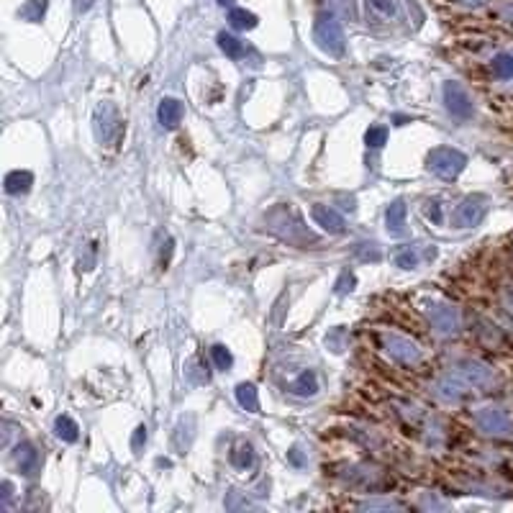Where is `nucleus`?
I'll return each mask as SVG.
<instances>
[{
	"label": "nucleus",
	"instance_id": "f257e3e1",
	"mask_svg": "<svg viewBox=\"0 0 513 513\" xmlns=\"http://www.w3.org/2000/svg\"><path fill=\"white\" fill-rule=\"evenodd\" d=\"M465 162V157L459 155L457 149H449V146H439V149H434L429 155V170L439 174V177H444V180H455L457 174L462 172Z\"/></svg>",
	"mask_w": 513,
	"mask_h": 513
},
{
	"label": "nucleus",
	"instance_id": "f03ea898",
	"mask_svg": "<svg viewBox=\"0 0 513 513\" xmlns=\"http://www.w3.org/2000/svg\"><path fill=\"white\" fill-rule=\"evenodd\" d=\"M316 41L323 52L329 54H341L344 52V34H341V26L334 19H319L316 23Z\"/></svg>",
	"mask_w": 513,
	"mask_h": 513
},
{
	"label": "nucleus",
	"instance_id": "7ed1b4c3",
	"mask_svg": "<svg viewBox=\"0 0 513 513\" xmlns=\"http://www.w3.org/2000/svg\"><path fill=\"white\" fill-rule=\"evenodd\" d=\"M444 100L449 113L457 118H470L472 116V100L465 93V87L457 85V82H446L444 85Z\"/></svg>",
	"mask_w": 513,
	"mask_h": 513
},
{
	"label": "nucleus",
	"instance_id": "20e7f679",
	"mask_svg": "<svg viewBox=\"0 0 513 513\" xmlns=\"http://www.w3.org/2000/svg\"><path fill=\"white\" fill-rule=\"evenodd\" d=\"M483 216H485L483 198H467L465 203L459 205V211H457L455 223L459 229H465V226H477V223L483 221Z\"/></svg>",
	"mask_w": 513,
	"mask_h": 513
},
{
	"label": "nucleus",
	"instance_id": "39448f33",
	"mask_svg": "<svg viewBox=\"0 0 513 513\" xmlns=\"http://www.w3.org/2000/svg\"><path fill=\"white\" fill-rule=\"evenodd\" d=\"M313 218L323 231L341 233L344 231V216L339 211H334L331 205H313Z\"/></svg>",
	"mask_w": 513,
	"mask_h": 513
},
{
	"label": "nucleus",
	"instance_id": "423d86ee",
	"mask_svg": "<svg viewBox=\"0 0 513 513\" xmlns=\"http://www.w3.org/2000/svg\"><path fill=\"white\" fill-rule=\"evenodd\" d=\"M98 121H100V124H98V134H100V139H103L106 144H111V141H113V139L121 134L118 113L111 106H106L103 111H98Z\"/></svg>",
	"mask_w": 513,
	"mask_h": 513
},
{
	"label": "nucleus",
	"instance_id": "0eeeda50",
	"mask_svg": "<svg viewBox=\"0 0 513 513\" xmlns=\"http://www.w3.org/2000/svg\"><path fill=\"white\" fill-rule=\"evenodd\" d=\"M387 352H390L398 362H403V365H413V362H418V349L413 347L408 339L396 337V334L387 337Z\"/></svg>",
	"mask_w": 513,
	"mask_h": 513
},
{
	"label": "nucleus",
	"instance_id": "6e6552de",
	"mask_svg": "<svg viewBox=\"0 0 513 513\" xmlns=\"http://www.w3.org/2000/svg\"><path fill=\"white\" fill-rule=\"evenodd\" d=\"M180 121H183V106L174 98H165L159 103V124L165 128H174Z\"/></svg>",
	"mask_w": 513,
	"mask_h": 513
},
{
	"label": "nucleus",
	"instance_id": "1a4fd4ad",
	"mask_svg": "<svg viewBox=\"0 0 513 513\" xmlns=\"http://www.w3.org/2000/svg\"><path fill=\"white\" fill-rule=\"evenodd\" d=\"M367 10L372 13V19L387 21V23L398 19V3H396V0H367Z\"/></svg>",
	"mask_w": 513,
	"mask_h": 513
},
{
	"label": "nucleus",
	"instance_id": "9d476101",
	"mask_svg": "<svg viewBox=\"0 0 513 513\" xmlns=\"http://www.w3.org/2000/svg\"><path fill=\"white\" fill-rule=\"evenodd\" d=\"M431 321H434L436 329L444 331V334L457 331V313L452 308H446V306H436V308L431 310Z\"/></svg>",
	"mask_w": 513,
	"mask_h": 513
},
{
	"label": "nucleus",
	"instance_id": "9b49d317",
	"mask_svg": "<svg viewBox=\"0 0 513 513\" xmlns=\"http://www.w3.org/2000/svg\"><path fill=\"white\" fill-rule=\"evenodd\" d=\"M387 231L393 233H400L403 231V226H406V203L403 201H396V203L387 208Z\"/></svg>",
	"mask_w": 513,
	"mask_h": 513
},
{
	"label": "nucleus",
	"instance_id": "f8f14e48",
	"mask_svg": "<svg viewBox=\"0 0 513 513\" xmlns=\"http://www.w3.org/2000/svg\"><path fill=\"white\" fill-rule=\"evenodd\" d=\"M31 183H34L31 172H21V170H16V172H10L8 177H5V190H8L10 195L26 193V190L31 187Z\"/></svg>",
	"mask_w": 513,
	"mask_h": 513
},
{
	"label": "nucleus",
	"instance_id": "ddd939ff",
	"mask_svg": "<svg viewBox=\"0 0 513 513\" xmlns=\"http://www.w3.org/2000/svg\"><path fill=\"white\" fill-rule=\"evenodd\" d=\"M236 400L239 406L247 408V411H260V398H257V387L249 385V383H242L236 387Z\"/></svg>",
	"mask_w": 513,
	"mask_h": 513
},
{
	"label": "nucleus",
	"instance_id": "4468645a",
	"mask_svg": "<svg viewBox=\"0 0 513 513\" xmlns=\"http://www.w3.org/2000/svg\"><path fill=\"white\" fill-rule=\"evenodd\" d=\"M316 390H319V383H316V372L313 369L300 372V378L293 383V393L295 396H313Z\"/></svg>",
	"mask_w": 513,
	"mask_h": 513
},
{
	"label": "nucleus",
	"instance_id": "2eb2a0df",
	"mask_svg": "<svg viewBox=\"0 0 513 513\" xmlns=\"http://www.w3.org/2000/svg\"><path fill=\"white\" fill-rule=\"evenodd\" d=\"M477 421H480V426H483L485 431H495V434H501V431L505 429V416L503 413H498V411H485V413L477 416Z\"/></svg>",
	"mask_w": 513,
	"mask_h": 513
},
{
	"label": "nucleus",
	"instance_id": "dca6fc26",
	"mask_svg": "<svg viewBox=\"0 0 513 513\" xmlns=\"http://www.w3.org/2000/svg\"><path fill=\"white\" fill-rule=\"evenodd\" d=\"M218 47L226 52V57L231 59L244 57V44L236 36H231V34H218Z\"/></svg>",
	"mask_w": 513,
	"mask_h": 513
},
{
	"label": "nucleus",
	"instance_id": "f3484780",
	"mask_svg": "<svg viewBox=\"0 0 513 513\" xmlns=\"http://www.w3.org/2000/svg\"><path fill=\"white\" fill-rule=\"evenodd\" d=\"M54 431H57V436H59V439H65V442H75V439H78V424H75L72 418H67V416L57 418Z\"/></svg>",
	"mask_w": 513,
	"mask_h": 513
},
{
	"label": "nucleus",
	"instance_id": "a211bd4d",
	"mask_svg": "<svg viewBox=\"0 0 513 513\" xmlns=\"http://www.w3.org/2000/svg\"><path fill=\"white\" fill-rule=\"evenodd\" d=\"M252 462H254V455H252V446H249V444H244V446H239V449H233V452H231V465L233 467L247 470Z\"/></svg>",
	"mask_w": 513,
	"mask_h": 513
},
{
	"label": "nucleus",
	"instance_id": "6ab92c4d",
	"mask_svg": "<svg viewBox=\"0 0 513 513\" xmlns=\"http://www.w3.org/2000/svg\"><path fill=\"white\" fill-rule=\"evenodd\" d=\"M416 262H418L416 249H411V247H403V249H398V254H396V264H398V267H403V270H411V267H416Z\"/></svg>",
	"mask_w": 513,
	"mask_h": 513
},
{
	"label": "nucleus",
	"instance_id": "aec40b11",
	"mask_svg": "<svg viewBox=\"0 0 513 513\" xmlns=\"http://www.w3.org/2000/svg\"><path fill=\"white\" fill-rule=\"evenodd\" d=\"M211 357H214L216 367H218V369H229V367H231V352L223 347V344H216V347L211 349Z\"/></svg>",
	"mask_w": 513,
	"mask_h": 513
},
{
	"label": "nucleus",
	"instance_id": "412c9836",
	"mask_svg": "<svg viewBox=\"0 0 513 513\" xmlns=\"http://www.w3.org/2000/svg\"><path fill=\"white\" fill-rule=\"evenodd\" d=\"M231 23L236 26V29H252L254 23H257V19H254L252 13H247V10H231Z\"/></svg>",
	"mask_w": 513,
	"mask_h": 513
},
{
	"label": "nucleus",
	"instance_id": "4be33fe9",
	"mask_svg": "<svg viewBox=\"0 0 513 513\" xmlns=\"http://www.w3.org/2000/svg\"><path fill=\"white\" fill-rule=\"evenodd\" d=\"M365 141H367V146H383L387 141V128L385 126H372L367 131V136H365Z\"/></svg>",
	"mask_w": 513,
	"mask_h": 513
},
{
	"label": "nucleus",
	"instance_id": "5701e85b",
	"mask_svg": "<svg viewBox=\"0 0 513 513\" xmlns=\"http://www.w3.org/2000/svg\"><path fill=\"white\" fill-rule=\"evenodd\" d=\"M493 69H495V75H498V78H511V75H513V59L505 57V54H503V57H498L493 62Z\"/></svg>",
	"mask_w": 513,
	"mask_h": 513
},
{
	"label": "nucleus",
	"instance_id": "b1692460",
	"mask_svg": "<svg viewBox=\"0 0 513 513\" xmlns=\"http://www.w3.org/2000/svg\"><path fill=\"white\" fill-rule=\"evenodd\" d=\"M19 465L26 475H31V470L36 467V452H34L31 446H23V455L19 457Z\"/></svg>",
	"mask_w": 513,
	"mask_h": 513
},
{
	"label": "nucleus",
	"instance_id": "393cba45",
	"mask_svg": "<svg viewBox=\"0 0 513 513\" xmlns=\"http://www.w3.org/2000/svg\"><path fill=\"white\" fill-rule=\"evenodd\" d=\"M144 442H146V429L144 426H139L134 431V439H131V446H134V452H139L141 446H144Z\"/></svg>",
	"mask_w": 513,
	"mask_h": 513
},
{
	"label": "nucleus",
	"instance_id": "a878e982",
	"mask_svg": "<svg viewBox=\"0 0 513 513\" xmlns=\"http://www.w3.org/2000/svg\"><path fill=\"white\" fill-rule=\"evenodd\" d=\"M426 216H429V218H431L434 223H442V205H439V203H429Z\"/></svg>",
	"mask_w": 513,
	"mask_h": 513
},
{
	"label": "nucleus",
	"instance_id": "bb28decb",
	"mask_svg": "<svg viewBox=\"0 0 513 513\" xmlns=\"http://www.w3.org/2000/svg\"><path fill=\"white\" fill-rule=\"evenodd\" d=\"M362 260H372V262H378L380 260V252L375 249V244H369V249H362Z\"/></svg>",
	"mask_w": 513,
	"mask_h": 513
},
{
	"label": "nucleus",
	"instance_id": "cd10ccee",
	"mask_svg": "<svg viewBox=\"0 0 513 513\" xmlns=\"http://www.w3.org/2000/svg\"><path fill=\"white\" fill-rule=\"evenodd\" d=\"M347 282H354V277L352 275H341V280H339V285H337V293H347V290H352V288H347Z\"/></svg>",
	"mask_w": 513,
	"mask_h": 513
},
{
	"label": "nucleus",
	"instance_id": "c85d7f7f",
	"mask_svg": "<svg viewBox=\"0 0 513 513\" xmlns=\"http://www.w3.org/2000/svg\"><path fill=\"white\" fill-rule=\"evenodd\" d=\"M290 459L295 462V465H300V462H303V459H300V455H298V449H293V452H290Z\"/></svg>",
	"mask_w": 513,
	"mask_h": 513
},
{
	"label": "nucleus",
	"instance_id": "c756f323",
	"mask_svg": "<svg viewBox=\"0 0 513 513\" xmlns=\"http://www.w3.org/2000/svg\"><path fill=\"white\" fill-rule=\"evenodd\" d=\"M218 3H221V5H229V3H231V0H218Z\"/></svg>",
	"mask_w": 513,
	"mask_h": 513
}]
</instances>
